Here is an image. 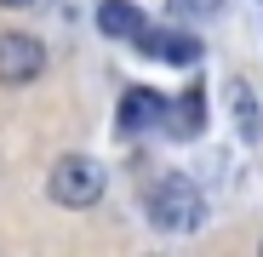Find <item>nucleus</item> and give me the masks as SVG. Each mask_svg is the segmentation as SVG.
Masks as SVG:
<instances>
[{"instance_id":"6e6552de","label":"nucleus","mask_w":263,"mask_h":257,"mask_svg":"<svg viewBox=\"0 0 263 257\" xmlns=\"http://www.w3.org/2000/svg\"><path fill=\"white\" fill-rule=\"evenodd\" d=\"M229 109H235V126H240V137H246V143H257L263 120H257V97H252V86H246V80H235V86H229Z\"/></svg>"},{"instance_id":"9d476101","label":"nucleus","mask_w":263,"mask_h":257,"mask_svg":"<svg viewBox=\"0 0 263 257\" xmlns=\"http://www.w3.org/2000/svg\"><path fill=\"white\" fill-rule=\"evenodd\" d=\"M0 6H12V12H23V6H34V0H0Z\"/></svg>"},{"instance_id":"7ed1b4c3","label":"nucleus","mask_w":263,"mask_h":257,"mask_svg":"<svg viewBox=\"0 0 263 257\" xmlns=\"http://www.w3.org/2000/svg\"><path fill=\"white\" fill-rule=\"evenodd\" d=\"M40 74H46V46L23 29L0 34V86H29Z\"/></svg>"},{"instance_id":"1a4fd4ad","label":"nucleus","mask_w":263,"mask_h":257,"mask_svg":"<svg viewBox=\"0 0 263 257\" xmlns=\"http://www.w3.org/2000/svg\"><path fill=\"white\" fill-rule=\"evenodd\" d=\"M166 12L178 23H212L217 12H223V0H166Z\"/></svg>"},{"instance_id":"f03ea898","label":"nucleus","mask_w":263,"mask_h":257,"mask_svg":"<svg viewBox=\"0 0 263 257\" xmlns=\"http://www.w3.org/2000/svg\"><path fill=\"white\" fill-rule=\"evenodd\" d=\"M103 183H109V171H103V160H92V154H58V166L46 171V194L58 200V206H98L103 200Z\"/></svg>"},{"instance_id":"f257e3e1","label":"nucleus","mask_w":263,"mask_h":257,"mask_svg":"<svg viewBox=\"0 0 263 257\" xmlns=\"http://www.w3.org/2000/svg\"><path fill=\"white\" fill-rule=\"evenodd\" d=\"M143 211H149V223L166 229V234H195L206 223V194L183 177V171H166V177H155L143 189Z\"/></svg>"},{"instance_id":"39448f33","label":"nucleus","mask_w":263,"mask_h":257,"mask_svg":"<svg viewBox=\"0 0 263 257\" xmlns=\"http://www.w3.org/2000/svg\"><path fill=\"white\" fill-rule=\"evenodd\" d=\"M160 120H166L172 137H200L206 132V92H200V86H183V92L160 109Z\"/></svg>"},{"instance_id":"423d86ee","label":"nucleus","mask_w":263,"mask_h":257,"mask_svg":"<svg viewBox=\"0 0 263 257\" xmlns=\"http://www.w3.org/2000/svg\"><path fill=\"white\" fill-rule=\"evenodd\" d=\"M160 109H166L160 92H149V86H132V92L120 97V132H149V126L160 120Z\"/></svg>"},{"instance_id":"9b49d317","label":"nucleus","mask_w":263,"mask_h":257,"mask_svg":"<svg viewBox=\"0 0 263 257\" xmlns=\"http://www.w3.org/2000/svg\"><path fill=\"white\" fill-rule=\"evenodd\" d=\"M257 257H263V246H257Z\"/></svg>"},{"instance_id":"0eeeda50","label":"nucleus","mask_w":263,"mask_h":257,"mask_svg":"<svg viewBox=\"0 0 263 257\" xmlns=\"http://www.w3.org/2000/svg\"><path fill=\"white\" fill-rule=\"evenodd\" d=\"M143 23H149V17L132 6V0H103V6H98V29H103V34H115V40H132Z\"/></svg>"},{"instance_id":"20e7f679","label":"nucleus","mask_w":263,"mask_h":257,"mask_svg":"<svg viewBox=\"0 0 263 257\" xmlns=\"http://www.w3.org/2000/svg\"><path fill=\"white\" fill-rule=\"evenodd\" d=\"M132 46H138L143 57H160V63H178V69H195L200 63V40L195 34H178V29H138L132 34Z\"/></svg>"}]
</instances>
